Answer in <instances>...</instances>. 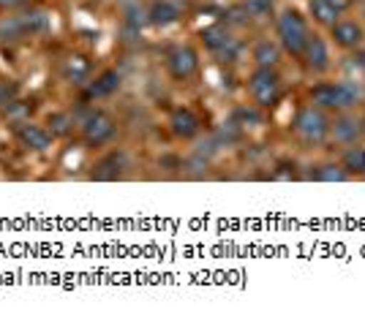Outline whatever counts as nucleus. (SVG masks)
<instances>
[{
    "instance_id": "9d476101",
    "label": "nucleus",
    "mask_w": 365,
    "mask_h": 318,
    "mask_svg": "<svg viewBox=\"0 0 365 318\" xmlns=\"http://www.w3.org/2000/svg\"><path fill=\"white\" fill-rule=\"evenodd\" d=\"M333 38L338 46H344V49H357V46L363 44L365 33L363 28L357 25V22H349V19H338L333 25Z\"/></svg>"
},
{
    "instance_id": "1a4fd4ad",
    "label": "nucleus",
    "mask_w": 365,
    "mask_h": 318,
    "mask_svg": "<svg viewBox=\"0 0 365 318\" xmlns=\"http://www.w3.org/2000/svg\"><path fill=\"white\" fill-rule=\"evenodd\" d=\"M169 125H172V134L178 139H194L202 128V122L191 109H175L169 117Z\"/></svg>"
},
{
    "instance_id": "ddd939ff",
    "label": "nucleus",
    "mask_w": 365,
    "mask_h": 318,
    "mask_svg": "<svg viewBox=\"0 0 365 318\" xmlns=\"http://www.w3.org/2000/svg\"><path fill=\"white\" fill-rule=\"evenodd\" d=\"M123 166H125V161H123V152H112V155H107L104 161H98V164L93 166V180H98V182L120 180V177H123Z\"/></svg>"
},
{
    "instance_id": "393cba45",
    "label": "nucleus",
    "mask_w": 365,
    "mask_h": 318,
    "mask_svg": "<svg viewBox=\"0 0 365 318\" xmlns=\"http://www.w3.org/2000/svg\"><path fill=\"white\" fill-rule=\"evenodd\" d=\"M243 6L251 19H264V16L273 14V0H248Z\"/></svg>"
},
{
    "instance_id": "6e6552de",
    "label": "nucleus",
    "mask_w": 365,
    "mask_h": 318,
    "mask_svg": "<svg viewBox=\"0 0 365 318\" xmlns=\"http://www.w3.org/2000/svg\"><path fill=\"white\" fill-rule=\"evenodd\" d=\"M16 139H19V144L25 150H33V152H44L52 144V134L46 128H41V125H33V122L19 125L16 128Z\"/></svg>"
},
{
    "instance_id": "f03ea898",
    "label": "nucleus",
    "mask_w": 365,
    "mask_h": 318,
    "mask_svg": "<svg viewBox=\"0 0 365 318\" xmlns=\"http://www.w3.org/2000/svg\"><path fill=\"white\" fill-rule=\"evenodd\" d=\"M275 28H278V38H281V46L294 55V58H303V49L308 44V38H311V33H308V25H305V19L300 16V11H284V14L278 16V22H275Z\"/></svg>"
},
{
    "instance_id": "b1692460",
    "label": "nucleus",
    "mask_w": 365,
    "mask_h": 318,
    "mask_svg": "<svg viewBox=\"0 0 365 318\" xmlns=\"http://www.w3.org/2000/svg\"><path fill=\"white\" fill-rule=\"evenodd\" d=\"M314 177L322 182H346L349 180V171L341 166H335V164H327V166H319V171H314Z\"/></svg>"
},
{
    "instance_id": "423d86ee",
    "label": "nucleus",
    "mask_w": 365,
    "mask_h": 318,
    "mask_svg": "<svg viewBox=\"0 0 365 318\" xmlns=\"http://www.w3.org/2000/svg\"><path fill=\"white\" fill-rule=\"evenodd\" d=\"M202 41H205V46H207L210 52H215L221 60H227V63H235L237 55H240V41L232 38L227 28H221V25H213V28L202 31Z\"/></svg>"
},
{
    "instance_id": "9b49d317",
    "label": "nucleus",
    "mask_w": 365,
    "mask_h": 318,
    "mask_svg": "<svg viewBox=\"0 0 365 318\" xmlns=\"http://www.w3.org/2000/svg\"><path fill=\"white\" fill-rule=\"evenodd\" d=\"M330 134H333V139L338 144H354L360 139V134H363V120L344 115V117H338L335 122H330Z\"/></svg>"
},
{
    "instance_id": "cd10ccee",
    "label": "nucleus",
    "mask_w": 365,
    "mask_h": 318,
    "mask_svg": "<svg viewBox=\"0 0 365 318\" xmlns=\"http://www.w3.org/2000/svg\"><path fill=\"white\" fill-rule=\"evenodd\" d=\"M28 0H0V9H16V6H25Z\"/></svg>"
},
{
    "instance_id": "7ed1b4c3",
    "label": "nucleus",
    "mask_w": 365,
    "mask_h": 318,
    "mask_svg": "<svg viewBox=\"0 0 365 318\" xmlns=\"http://www.w3.org/2000/svg\"><path fill=\"white\" fill-rule=\"evenodd\" d=\"M292 128L305 144H322L324 139L330 137V120H327L324 109H319V106H303L294 115Z\"/></svg>"
},
{
    "instance_id": "7c9ffc66",
    "label": "nucleus",
    "mask_w": 365,
    "mask_h": 318,
    "mask_svg": "<svg viewBox=\"0 0 365 318\" xmlns=\"http://www.w3.org/2000/svg\"><path fill=\"white\" fill-rule=\"evenodd\" d=\"M363 131H365V117H363Z\"/></svg>"
},
{
    "instance_id": "5701e85b",
    "label": "nucleus",
    "mask_w": 365,
    "mask_h": 318,
    "mask_svg": "<svg viewBox=\"0 0 365 318\" xmlns=\"http://www.w3.org/2000/svg\"><path fill=\"white\" fill-rule=\"evenodd\" d=\"M333 82H322L317 85L314 90H311V101L314 106H319V109H333Z\"/></svg>"
},
{
    "instance_id": "c756f323",
    "label": "nucleus",
    "mask_w": 365,
    "mask_h": 318,
    "mask_svg": "<svg viewBox=\"0 0 365 318\" xmlns=\"http://www.w3.org/2000/svg\"><path fill=\"white\" fill-rule=\"evenodd\" d=\"M357 63H360V68H363V71H365V49H363V52H360V55H357Z\"/></svg>"
},
{
    "instance_id": "6ab92c4d",
    "label": "nucleus",
    "mask_w": 365,
    "mask_h": 318,
    "mask_svg": "<svg viewBox=\"0 0 365 318\" xmlns=\"http://www.w3.org/2000/svg\"><path fill=\"white\" fill-rule=\"evenodd\" d=\"M308 9H311V16H314L319 25H330V28H333L335 22L341 19V11L335 9L330 0H311Z\"/></svg>"
},
{
    "instance_id": "a878e982",
    "label": "nucleus",
    "mask_w": 365,
    "mask_h": 318,
    "mask_svg": "<svg viewBox=\"0 0 365 318\" xmlns=\"http://www.w3.org/2000/svg\"><path fill=\"white\" fill-rule=\"evenodd\" d=\"M235 125H259V122H262V115H259L257 109H237V112H235Z\"/></svg>"
},
{
    "instance_id": "4468645a",
    "label": "nucleus",
    "mask_w": 365,
    "mask_h": 318,
    "mask_svg": "<svg viewBox=\"0 0 365 318\" xmlns=\"http://www.w3.org/2000/svg\"><path fill=\"white\" fill-rule=\"evenodd\" d=\"M363 90L354 82H335L333 88V109H351L360 104Z\"/></svg>"
},
{
    "instance_id": "4be33fe9",
    "label": "nucleus",
    "mask_w": 365,
    "mask_h": 318,
    "mask_svg": "<svg viewBox=\"0 0 365 318\" xmlns=\"http://www.w3.org/2000/svg\"><path fill=\"white\" fill-rule=\"evenodd\" d=\"M46 131L52 134V137H66L68 131H71V125H74V115H68V112H58V115H52L49 120H46Z\"/></svg>"
},
{
    "instance_id": "412c9836",
    "label": "nucleus",
    "mask_w": 365,
    "mask_h": 318,
    "mask_svg": "<svg viewBox=\"0 0 365 318\" xmlns=\"http://www.w3.org/2000/svg\"><path fill=\"white\" fill-rule=\"evenodd\" d=\"M341 166L351 174H365V150L360 147H349V150L344 152V161H341Z\"/></svg>"
},
{
    "instance_id": "f3484780",
    "label": "nucleus",
    "mask_w": 365,
    "mask_h": 318,
    "mask_svg": "<svg viewBox=\"0 0 365 318\" xmlns=\"http://www.w3.org/2000/svg\"><path fill=\"white\" fill-rule=\"evenodd\" d=\"M153 25H172V22H178L180 19V9L175 6V3H169V0H155L150 6V11H148Z\"/></svg>"
},
{
    "instance_id": "39448f33",
    "label": "nucleus",
    "mask_w": 365,
    "mask_h": 318,
    "mask_svg": "<svg viewBox=\"0 0 365 318\" xmlns=\"http://www.w3.org/2000/svg\"><path fill=\"white\" fill-rule=\"evenodd\" d=\"M79 128H82L85 144H91V147L107 144L109 139L115 137V131H118V125H115V120H112V115L101 112V109H91V112L85 115V120L79 122Z\"/></svg>"
},
{
    "instance_id": "aec40b11",
    "label": "nucleus",
    "mask_w": 365,
    "mask_h": 318,
    "mask_svg": "<svg viewBox=\"0 0 365 318\" xmlns=\"http://www.w3.org/2000/svg\"><path fill=\"white\" fill-rule=\"evenodd\" d=\"M254 60H257L259 68H273L275 63L281 60V49L273 41H259L257 49H254Z\"/></svg>"
},
{
    "instance_id": "f257e3e1",
    "label": "nucleus",
    "mask_w": 365,
    "mask_h": 318,
    "mask_svg": "<svg viewBox=\"0 0 365 318\" xmlns=\"http://www.w3.org/2000/svg\"><path fill=\"white\" fill-rule=\"evenodd\" d=\"M46 31H49V14L44 9H31L16 16H6L0 22V41H19V38L38 36Z\"/></svg>"
},
{
    "instance_id": "dca6fc26",
    "label": "nucleus",
    "mask_w": 365,
    "mask_h": 318,
    "mask_svg": "<svg viewBox=\"0 0 365 318\" xmlns=\"http://www.w3.org/2000/svg\"><path fill=\"white\" fill-rule=\"evenodd\" d=\"M63 76H66L68 82H74V85H82V82L91 76V63L85 60L82 55H68V58L63 60Z\"/></svg>"
},
{
    "instance_id": "f8f14e48",
    "label": "nucleus",
    "mask_w": 365,
    "mask_h": 318,
    "mask_svg": "<svg viewBox=\"0 0 365 318\" xmlns=\"http://www.w3.org/2000/svg\"><path fill=\"white\" fill-rule=\"evenodd\" d=\"M303 60L311 71H324L330 65V52H327V44L322 41L319 36H311L308 44L303 49Z\"/></svg>"
},
{
    "instance_id": "2eb2a0df",
    "label": "nucleus",
    "mask_w": 365,
    "mask_h": 318,
    "mask_svg": "<svg viewBox=\"0 0 365 318\" xmlns=\"http://www.w3.org/2000/svg\"><path fill=\"white\" fill-rule=\"evenodd\" d=\"M120 82L123 79L118 71H104V74L98 76L91 88H88V95H91V98H107V95L120 90Z\"/></svg>"
},
{
    "instance_id": "0eeeda50",
    "label": "nucleus",
    "mask_w": 365,
    "mask_h": 318,
    "mask_svg": "<svg viewBox=\"0 0 365 318\" xmlns=\"http://www.w3.org/2000/svg\"><path fill=\"white\" fill-rule=\"evenodd\" d=\"M167 68H169V74L175 76L178 82L191 79V76L197 74V68H199L197 49H191V46H175V49H169Z\"/></svg>"
},
{
    "instance_id": "20e7f679",
    "label": "nucleus",
    "mask_w": 365,
    "mask_h": 318,
    "mask_svg": "<svg viewBox=\"0 0 365 318\" xmlns=\"http://www.w3.org/2000/svg\"><path fill=\"white\" fill-rule=\"evenodd\" d=\"M248 90L259 109H273L281 98V79L273 68H257L248 79Z\"/></svg>"
},
{
    "instance_id": "c85d7f7f",
    "label": "nucleus",
    "mask_w": 365,
    "mask_h": 318,
    "mask_svg": "<svg viewBox=\"0 0 365 318\" xmlns=\"http://www.w3.org/2000/svg\"><path fill=\"white\" fill-rule=\"evenodd\" d=\"M330 3H333V6L338 9V11H341V14H344V11H346V9L351 6V0H330Z\"/></svg>"
},
{
    "instance_id": "a211bd4d",
    "label": "nucleus",
    "mask_w": 365,
    "mask_h": 318,
    "mask_svg": "<svg viewBox=\"0 0 365 318\" xmlns=\"http://www.w3.org/2000/svg\"><path fill=\"white\" fill-rule=\"evenodd\" d=\"M33 109H36L33 101H16L14 98V101H9V104H6L3 115H6V122H9V125H16V128H19V125L31 122Z\"/></svg>"
},
{
    "instance_id": "bb28decb",
    "label": "nucleus",
    "mask_w": 365,
    "mask_h": 318,
    "mask_svg": "<svg viewBox=\"0 0 365 318\" xmlns=\"http://www.w3.org/2000/svg\"><path fill=\"white\" fill-rule=\"evenodd\" d=\"M16 95V88L14 85H9V82H0V109H6L9 101H14Z\"/></svg>"
}]
</instances>
